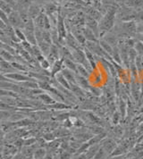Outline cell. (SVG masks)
Returning a JSON list of instances; mask_svg holds the SVG:
<instances>
[{
  "mask_svg": "<svg viewBox=\"0 0 143 159\" xmlns=\"http://www.w3.org/2000/svg\"><path fill=\"white\" fill-rule=\"evenodd\" d=\"M8 22L9 25L12 26L14 29H23L24 27V22L21 18V15L17 10L14 9L8 15Z\"/></svg>",
  "mask_w": 143,
  "mask_h": 159,
  "instance_id": "obj_1",
  "label": "cell"
},
{
  "mask_svg": "<svg viewBox=\"0 0 143 159\" xmlns=\"http://www.w3.org/2000/svg\"><path fill=\"white\" fill-rule=\"evenodd\" d=\"M5 77H7V79L10 81L14 80V81H18V82H24V81H28V80H33L34 78H32L30 75H26L23 73L20 72H10V73H6Z\"/></svg>",
  "mask_w": 143,
  "mask_h": 159,
  "instance_id": "obj_2",
  "label": "cell"
},
{
  "mask_svg": "<svg viewBox=\"0 0 143 159\" xmlns=\"http://www.w3.org/2000/svg\"><path fill=\"white\" fill-rule=\"evenodd\" d=\"M57 30L58 32V35L60 38V40L65 39L67 32H66V27H65V22H64V18L61 15L58 14V18H57Z\"/></svg>",
  "mask_w": 143,
  "mask_h": 159,
  "instance_id": "obj_3",
  "label": "cell"
},
{
  "mask_svg": "<svg viewBox=\"0 0 143 159\" xmlns=\"http://www.w3.org/2000/svg\"><path fill=\"white\" fill-rule=\"evenodd\" d=\"M46 58L48 60V62L51 64V65H53L56 61H57L58 59L61 58L60 57V48L57 47V45L52 44L51 48H50L49 54L48 55V57Z\"/></svg>",
  "mask_w": 143,
  "mask_h": 159,
  "instance_id": "obj_4",
  "label": "cell"
},
{
  "mask_svg": "<svg viewBox=\"0 0 143 159\" xmlns=\"http://www.w3.org/2000/svg\"><path fill=\"white\" fill-rule=\"evenodd\" d=\"M72 57H73V61L80 65H83L87 61L85 52L81 48L72 50Z\"/></svg>",
  "mask_w": 143,
  "mask_h": 159,
  "instance_id": "obj_5",
  "label": "cell"
},
{
  "mask_svg": "<svg viewBox=\"0 0 143 159\" xmlns=\"http://www.w3.org/2000/svg\"><path fill=\"white\" fill-rule=\"evenodd\" d=\"M65 43L67 44V46L69 48H71L72 50L81 48V45H80L78 40L76 39L75 37L73 36V34L72 32H68L67 33L66 38H65Z\"/></svg>",
  "mask_w": 143,
  "mask_h": 159,
  "instance_id": "obj_6",
  "label": "cell"
},
{
  "mask_svg": "<svg viewBox=\"0 0 143 159\" xmlns=\"http://www.w3.org/2000/svg\"><path fill=\"white\" fill-rule=\"evenodd\" d=\"M64 59L63 58H60L58 59L57 61H56L53 65H51V69H50V74H51V77H55L57 73L62 72V70L64 69Z\"/></svg>",
  "mask_w": 143,
  "mask_h": 159,
  "instance_id": "obj_7",
  "label": "cell"
},
{
  "mask_svg": "<svg viewBox=\"0 0 143 159\" xmlns=\"http://www.w3.org/2000/svg\"><path fill=\"white\" fill-rule=\"evenodd\" d=\"M100 146L105 149V151L107 152L108 155H111L116 148V143L112 139H107L102 141V144Z\"/></svg>",
  "mask_w": 143,
  "mask_h": 159,
  "instance_id": "obj_8",
  "label": "cell"
},
{
  "mask_svg": "<svg viewBox=\"0 0 143 159\" xmlns=\"http://www.w3.org/2000/svg\"><path fill=\"white\" fill-rule=\"evenodd\" d=\"M122 29L124 30L125 33L132 35L137 32L138 26L134 21H127V22H124L122 23Z\"/></svg>",
  "mask_w": 143,
  "mask_h": 159,
  "instance_id": "obj_9",
  "label": "cell"
},
{
  "mask_svg": "<svg viewBox=\"0 0 143 159\" xmlns=\"http://www.w3.org/2000/svg\"><path fill=\"white\" fill-rule=\"evenodd\" d=\"M61 72L64 76V78L68 80V82L70 84H77V82H76V73L75 72H73L72 70H69L67 68H64Z\"/></svg>",
  "mask_w": 143,
  "mask_h": 159,
  "instance_id": "obj_10",
  "label": "cell"
},
{
  "mask_svg": "<svg viewBox=\"0 0 143 159\" xmlns=\"http://www.w3.org/2000/svg\"><path fill=\"white\" fill-rule=\"evenodd\" d=\"M43 11H41V8L39 7V6H38L37 4H31L30 6V7L28 9V15L30 19L34 20L38 15H39L40 13H42Z\"/></svg>",
  "mask_w": 143,
  "mask_h": 159,
  "instance_id": "obj_11",
  "label": "cell"
},
{
  "mask_svg": "<svg viewBox=\"0 0 143 159\" xmlns=\"http://www.w3.org/2000/svg\"><path fill=\"white\" fill-rule=\"evenodd\" d=\"M82 33L85 37L86 40L87 41H91V42H99L98 40V38H97V35L94 33L92 30H90L89 27L86 26L85 28H83L82 30Z\"/></svg>",
  "mask_w": 143,
  "mask_h": 159,
  "instance_id": "obj_12",
  "label": "cell"
},
{
  "mask_svg": "<svg viewBox=\"0 0 143 159\" xmlns=\"http://www.w3.org/2000/svg\"><path fill=\"white\" fill-rule=\"evenodd\" d=\"M46 18H47V15H46L45 13H43V12L38 15L35 19L33 20L36 28H38V29H40V30H44V27H45V22H46Z\"/></svg>",
  "mask_w": 143,
  "mask_h": 159,
  "instance_id": "obj_13",
  "label": "cell"
},
{
  "mask_svg": "<svg viewBox=\"0 0 143 159\" xmlns=\"http://www.w3.org/2000/svg\"><path fill=\"white\" fill-rule=\"evenodd\" d=\"M38 98L40 99V101H42L43 104H45V105H47V106H51V105H53V104H55L56 103V99L52 97V96H50L49 94H48V93H45V92H43L42 94L39 95L38 96Z\"/></svg>",
  "mask_w": 143,
  "mask_h": 159,
  "instance_id": "obj_14",
  "label": "cell"
},
{
  "mask_svg": "<svg viewBox=\"0 0 143 159\" xmlns=\"http://www.w3.org/2000/svg\"><path fill=\"white\" fill-rule=\"evenodd\" d=\"M0 71L7 72V73L16 72L15 69H14V67H13V65H12V63H10L8 61H6V60L0 61Z\"/></svg>",
  "mask_w": 143,
  "mask_h": 159,
  "instance_id": "obj_15",
  "label": "cell"
},
{
  "mask_svg": "<svg viewBox=\"0 0 143 159\" xmlns=\"http://www.w3.org/2000/svg\"><path fill=\"white\" fill-rule=\"evenodd\" d=\"M56 80H57V82L59 84V85H61L62 87L65 88V89H71V85H70V83L68 82V80L64 78V76L62 74V72H59V73H57V75L54 77Z\"/></svg>",
  "mask_w": 143,
  "mask_h": 159,
  "instance_id": "obj_16",
  "label": "cell"
},
{
  "mask_svg": "<svg viewBox=\"0 0 143 159\" xmlns=\"http://www.w3.org/2000/svg\"><path fill=\"white\" fill-rule=\"evenodd\" d=\"M70 85H71L70 90L74 94V96H75L76 98H78L81 99V98H84V97H85L84 91H83V89L80 87L78 84H70Z\"/></svg>",
  "mask_w": 143,
  "mask_h": 159,
  "instance_id": "obj_17",
  "label": "cell"
},
{
  "mask_svg": "<svg viewBox=\"0 0 143 159\" xmlns=\"http://www.w3.org/2000/svg\"><path fill=\"white\" fill-rule=\"evenodd\" d=\"M76 82L78 84L79 86L82 89H90V85H89V81H88V79L85 78V77H82L79 74H76Z\"/></svg>",
  "mask_w": 143,
  "mask_h": 159,
  "instance_id": "obj_18",
  "label": "cell"
},
{
  "mask_svg": "<svg viewBox=\"0 0 143 159\" xmlns=\"http://www.w3.org/2000/svg\"><path fill=\"white\" fill-rule=\"evenodd\" d=\"M64 59V58H63ZM64 66H65V68L72 70V72H74L76 73L77 72V64L72 60V59H68V58H64Z\"/></svg>",
  "mask_w": 143,
  "mask_h": 159,
  "instance_id": "obj_19",
  "label": "cell"
},
{
  "mask_svg": "<svg viewBox=\"0 0 143 159\" xmlns=\"http://www.w3.org/2000/svg\"><path fill=\"white\" fill-rule=\"evenodd\" d=\"M99 45L101 46V48H103V50L105 51L107 54H108L109 56H112L113 54V51H114V48L110 45V44L107 42L105 39H101L99 40Z\"/></svg>",
  "mask_w": 143,
  "mask_h": 159,
  "instance_id": "obj_20",
  "label": "cell"
},
{
  "mask_svg": "<svg viewBox=\"0 0 143 159\" xmlns=\"http://www.w3.org/2000/svg\"><path fill=\"white\" fill-rule=\"evenodd\" d=\"M57 10V5H55L54 3H49L48 5L45 6V8H44V11H45V14L47 15H54Z\"/></svg>",
  "mask_w": 143,
  "mask_h": 159,
  "instance_id": "obj_21",
  "label": "cell"
},
{
  "mask_svg": "<svg viewBox=\"0 0 143 159\" xmlns=\"http://www.w3.org/2000/svg\"><path fill=\"white\" fill-rule=\"evenodd\" d=\"M76 74H79V75H81L82 77H85V78L88 79V77L90 75V72L82 65L77 64V72H76Z\"/></svg>",
  "mask_w": 143,
  "mask_h": 159,
  "instance_id": "obj_22",
  "label": "cell"
},
{
  "mask_svg": "<svg viewBox=\"0 0 143 159\" xmlns=\"http://www.w3.org/2000/svg\"><path fill=\"white\" fill-rule=\"evenodd\" d=\"M47 154V151L45 148H37L34 152V155H33V157L34 159H44L45 156Z\"/></svg>",
  "mask_w": 143,
  "mask_h": 159,
  "instance_id": "obj_23",
  "label": "cell"
},
{
  "mask_svg": "<svg viewBox=\"0 0 143 159\" xmlns=\"http://www.w3.org/2000/svg\"><path fill=\"white\" fill-rule=\"evenodd\" d=\"M107 156H108V154H107V152L105 151V149L100 146L99 149L98 150V152L96 153V155H95V157H94V159H107Z\"/></svg>",
  "mask_w": 143,
  "mask_h": 159,
  "instance_id": "obj_24",
  "label": "cell"
},
{
  "mask_svg": "<svg viewBox=\"0 0 143 159\" xmlns=\"http://www.w3.org/2000/svg\"><path fill=\"white\" fill-rule=\"evenodd\" d=\"M49 107L54 109H57V110H63V109H68L70 108V107L66 104H64V102H56L55 104L49 106Z\"/></svg>",
  "mask_w": 143,
  "mask_h": 159,
  "instance_id": "obj_25",
  "label": "cell"
},
{
  "mask_svg": "<svg viewBox=\"0 0 143 159\" xmlns=\"http://www.w3.org/2000/svg\"><path fill=\"white\" fill-rule=\"evenodd\" d=\"M72 154L67 150H62L58 154L57 159H72Z\"/></svg>",
  "mask_w": 143,
  "mask_h": 159,
  "instance_id": "obj_26",
  "label": "cell"
},
{
  "mask_svg": "<svg viewBox=\"0 0 143 159\" xmlns=\"http://www.w3.org/2000/svg\"><path fill=\"white\" fill-rule=\"evenodd\" d=\"M14 31H15V35L17 37V39H19L20 43L22 42V41H25L26 40V38H25V35H24V32L21 29H14Z\"/></svg>",
  "mask_w": 143,
  "mask_h": 159,
  "instance_id": "obj_27",
  "label": "cell"
},
{
  "mask_svg": "<svg viewBox=\"0 0 143 159\" xmlns=\"http://www.w3.org/2000/svg\"><path fill=\"white\" fill-rule=\"evenodd\" d=\"M134 49L137 51L138 55L139 56H141L143 57V42L142 41H138L136 42L135 45H134Z\"/></svg>",
  "mask_w": 143,
  "mask_h": 159,
  "instance_id": "obj_28",
  "label": "cell"
},
{
  "mask_svg": "<svg viewBox=\"0 0 143 159\" xmlns=\"http://www.w3.org/2000/svg\"><path fill=\"white\" fill-rule=\"evenodd\" d=\"M39 65H40V67L42 68L43 70H48L49 68H51V64L48 62V60L47 58H45L43 61H41L39 63Z\"/></svg>",
  "mask_w": 143,
  "mask_h": 159,
  "instance_id": "obj_29",
  "label": "cell"
},
{
  "mask_svg": "<svg viewBox=\"0 0 143 159\" xmlns=\"http://www.w3.org/2000/svg\"><path fill=\"white\" fill-rule=\"evenodd\" d=\"M119 119H120V116L118 113H114V115L113 116V123L114 124H117L119 122Z\"/></svg>",
  "mask_w": 143,
  "mask_h": 159,
  "instance_id": "obj_30",
  "label": "cell"
},
{
  "mask_svg": "<svg viewBox=\"0 0 143 159\" xmlns=\"http://www.w3.org/2000/svg\"><path fill=\"white\" fill-rule=\"evenodd\" d=\"M2 1L6 2L7 4H9L10 6H12L14 8L15 7V6H16V0H2Z\"/></svg>",
  "mask_w": 143,
  "mask_h": 159,
  "instance_id": "obj_31",
  "label": "cell"
},
{
  "mask_svg": "<svg viewBox=\"0 0 143 159\" xmlns=\"http://www.w3.org/2000/svg\"><path fill=\"white\" fill-rule=\"evenodd\" d=\"M44 159H55V158H54V156H53V154H52V153H50V152H47V154H46V156H45Z\"/></svg>",
  "mask_w": 143,
  "mask_h": 159,
  "instance_id": "obj_32",
  "label": "cell"
},
{
  "mask_svg": "<svg viewBox=\"0 0 143 159\" xmlns=\"http://www.w3.org/2000/svg\"><path fill=\"white\" fill-rule=\"evenodd\" d=\"M2 45H4V43H3V42H2V41L0 40V46H2Z\"/></svg>",
  "mask_w": 143,
  "mask_h": 159,
  "instance_id": "obj_33",
  "label": "cell"
},
{
  "mask_svg": "<svg viewBox=\"0 0 143 159\" xmlns=\"http://www.w3.org/2000/svg\"><path fill=\"white\" fill-rule=\"evenodd\" d=\"M32 1H35V0H32Z\"/></svg>",
  "mask_w": 143,
  "mask_h": 159,
  "instance_id": "obj_34",
  "label": "cell"
},
{
  "mask_svg": "<svg viewBox=\"0 0 143 159\" xmlns=\"http://www.w3.org/2000/svg\"><path fill=\"white\" fill-rule=\"evenodd\" d=\"M142 144H143V142H142Z\"/></svg>",
  "mask_w": 143,
  "mask_h": 159,
  "instance_id": "obj_35",
  "label": "cell"
},
{
  "mask_svg": "<svg viewBox=\"0 0 143 159\" xmlns=\"http://www.w3.org/2000/svg\"><path fill=\"white\" fill-rule=\"evenodd\" d=\"M92 159H94V158H92Z\"/></svg>",
  "mask_w": 143,
  "mask_h": 159,
  "instance_id": "obj_36",
  "label": "cell"
}]
</instances>
